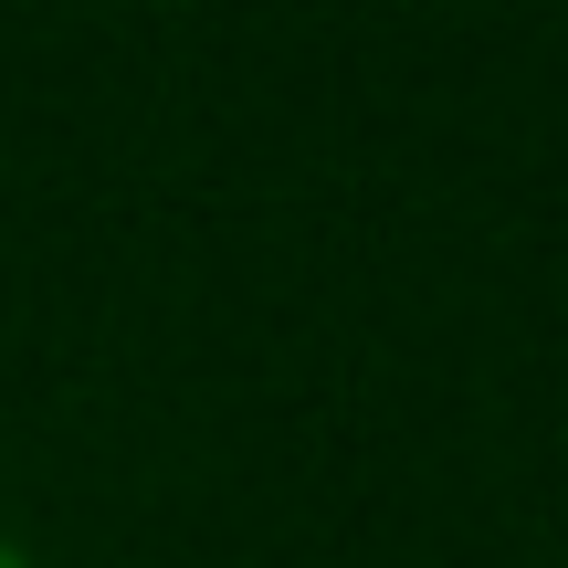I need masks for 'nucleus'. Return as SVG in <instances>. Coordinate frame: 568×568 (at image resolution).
I'll return each instance as SVG.
<instances>
[{"instance_id": "obj_1", "label": "nucleus", "mask_w": 568, "mask_h": 568, "mask_svg": "<svg viewBox=\"0 0 568 568\" xmlns=\"http://www.w3.org/2000/svg\"><path fill=\"white\" fill-rule=\"evenodd\" d=\"M0 568H42L32 548H21V537H0Z\"/></svg>"}]
</instances>
